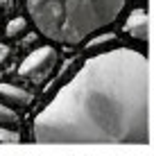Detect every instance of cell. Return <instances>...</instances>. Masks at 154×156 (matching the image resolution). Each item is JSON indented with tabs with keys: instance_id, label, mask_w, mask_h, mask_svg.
Masks as SVG:
<instances>
[{
	"instance_id": "cell-9",
	"label": "cell",
	"mask_w": 154,
	"mask_h": 156,
	"mask_svg": "<svg viewBox=\"0 0 154 156\" xmlns=\"http://www.w3.org/2000/svg\"><path fill=\"white\" fill-rule=\"evenodd\" d=\"M0 143H20V133L9 127H0Z\"/></svg>"
},
{
	"instance_id": "cell-2",
	"label": "cell",
	"mask_w": 154,
	"mask_h": 156,
	"mask_svg": "<svg viewBox=\"0 0 154 156\" xmlns=\"http://www.w3.org/2000/svg\"><path fill=\"white\" fill-rule=\"evenodd\" d=\"M129 0H25L36 32L45 39L79 45L120 18Z\"/></svg>"
},
{
	"instance_id": "cell-5",
	"label": "cell",
	"mask_w": 154,
	"mask_h": 156,
	"mask_svg": "<svg viewBox=\"0 0 154 156\" xmlns=\"http://www.w3.org/2000/svg\"><path fill=\"white\" fill-rule=\"evenodd\" d=\"M0 100L5 104H12V106H20V109H27V106L34 102V95L30 90L20 88V86H14V84H0Z\"/></svg>"
},
{
	"instance_id": "cell-1",
	"label": "cell",
	"mask_w": 154,
	"mask_h": 156,
	"mask_svg": "<svg viewBox=\"0 0 154 156\" xmlns=\"http://www.w3.org/2000/svg\"><path fill=\"white\" fill-rule=\"evenodd\" d=\"M150 63L141 50L113 48L88 57L36 113V143H111L145 145Z\"/></svg>"
},
{
	"instance_id": "cell-10",
	"label": "cell",
	"mask_w": 154,
	"mask_h": 156,
	"mask_svg": "<svg viewBox=\"0 0 154 156\" xmlns=\"http://www.w3.org/2000/svg\"><path fill=\"white\" fill-rule=\"evenodd\" d=\"M9 57V45H5V43H0V63L5 61V59Z\"/></svg>"
},
{
	"instance_id": "cell-6",
	"label": "cell",
	"mask_w": 154,
	"mask_h": 156,
	"mask_svg": "<svg viewBox=\"0 0 154 156\" xmlns=\"http://www.w3.org/2000/svg\"><path fill=\"white\" fill-rule=\"evenodd\" d=\"M116 32H98V34H93L91 39L86 41V50H91V52H95V50H100V48H104L107 50V45L109 43H116Z\"/></svg>"
},
{
	"instance_id": "cell-3",
	"label": "cell",
	"mask_w": 154,
	"mask_h": 156,
	"mask_svg": "<svg viewBox=\"0 0 154 156\" xmlns=\"http://www.w3.org/2000/svg\"><path fill=\"white\" fill-rule=\"evenodd\" d=\"M57 61H59V55H57L55 48L41 45L23 59V63L18 66V75L34 84H41L52 75V70L57 68Z\"/></svg>"
},
{
	"instance_id": "cell-4",
	"label": "cell",
	"mask_w": 154,
	"mask_h": 156,
	"mask_svg": "<svg viewBox=\"0 0 154 156\" xmlns=\"http://www.w3.org/2000/svg\"><path fill=\"white\" fill-rule=\"evenodd\" d=\"M125 32L131 36L134 41H141V43H147V32H150V18H147V12L143 7H136L134 12L127 16L125 20Z\"/></svg>"
},
{
	"instance_id": "cell-7",
	"label": "cell",
	"mask_w": 154,
	"mask_h": 156,
	"mask_svg": "<svg viewBox=\"0 0 154 156\" xmlns=\"http://www.w3.org/2000/svg\"><path fill=\"white\" fill-rule=\"evenodd\" d=\"M25 30H27V20H25L23 16H16V18H12L7 23L5 34H7V39H16V36H20Z\"/></svg>"
},
{
	"instance_id": "cell-8",
	"label": "cell",
	"mask_w": 154,
	"mask_h": 156,
	"mask_svg": "<svg viewBox=\"0 0 154 156\" xmlns=\"http://www.w3.org/2000/svg\"><path fill=\"white\" fill-rule=\"evenodd\" d=\"M18 122V113L7 104H0V127H14Z\"/></svg>"
}]
</instances>
